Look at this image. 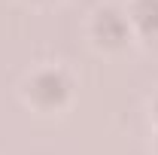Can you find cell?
Instances as JSON below:
<instances>
[{
  "mask_svg": "<svg viewBox=\"0 0 158 155\" xmlns=\"http://www.w3.org/2000/svg\"><path fill=\"white\" fill-rule=\"evenodd\" d=\"M67 94H70V82L61 70H40L27 82V97L37 107H58Z\"/></svg>",
  "mask_w": 158,
  "mask_h": 155,
  "instance_id": "obj_1",
  "label": "cell"
},
{
  "mask_svg": "<svg viewBox=\"0 0 158 155\" xmlns=\"http://www.w3.org/2000/svg\"><path fill=\"white\" fill-rule=\"evenodd\" d=\"M94 37L106 46H118L128 37V19L116 9H100L94 15Z\"/></svg>",
  "mask_w": 158,
  "mask_h": 155,
  "instance_id": "obj_2",
  "label": "cell"
},
{
  "mask_svg": "<svg viewBox=\"0 0 158 155\" xmlns=\"http://www.w3.org/2000/svg\"><path fill=\"white\" fill-rule=\"evenodd\" d=\"M131 21L143 37L158 43V0H134L131 3Z\"/></svg>",
  "mask_w": 158,
  "mask_h": 155,
  "instance_id": "obj_3",
  "label": "cell"
},
{
  "mask_svg": "<svg viewBox=\"0 0 158 155\" xmlns=\"http://www.w3.org/2000/svg\"><path fill=\"white\" fill-rule=\"evenodd\" d=\"M155 116H158V100H155Z\"/></svg>",
  "mask_w": 158,
  "mask_h": 155,
  "instance_id": "obj_4",
  "label": "cell"
}]
</instances>
